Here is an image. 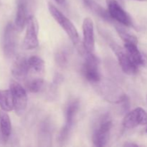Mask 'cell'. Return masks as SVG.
Segmentation results:
<instances>
[{
	"label": "cell",
	"mask_w": 147,
	"mask_h": 147,
	"mask_svg": "<svg viewBox=\"0 0 147 147\" xmlns=\"http://www.w3.org/2000/svg\"><path fill=\"white\" fill-rule=\"evenodd\" d=\"M124 48L129 57L137 67L139 66H147L146 55L141 53L138 49L137 45L133 43H125Z\"/></svg>",
	"instance_id": "cell-16"
},
{
	"label": "cell",
	"mask_w": 147,
	"mask_h": 147,
	"mask_svg": "<svg viewBox=\"0 0 147 147\" xmlns=\"http://www.w3.org/2000/svg\"><path fill=\"white\" fill-rule=\"evenodd\" d=\"M0 108L1 110L9 112L14 109L12 95L9 90H0Z\"/></svg>",
	"instance_id": "cell-18"
},
{
	"label": "cell",
	"mask_w": 147,
	"mask_h": 147,
	"mask_svg": "<svg viewBox=\"0 0 147 147\" xmlns=\"http://www.w3.org/2000/svg\"><path fill=\"white\" fill-rule=\"evenodd\" d=\"M29 66L30 70L34 72L37 75H42L45 70V62L41 57L38 56H32L28 58Z\"/></svg>",
	"instance_id": "cell-20"
},
{
	"label": "cell",
	"mask_w": 147,
	"mask_h": 147,
	"mask_svg": "<svg viewBox=\"0 0 147 147\" xmlns=\"http://www.w3.org/2000/svg\"><path fill=\"white\" fill-rule=\"evenodd\" d=\"M124 146H138V144L134 143H130V142H127L124 144Z\"/></svg>",
	"instance_id": "cell-24"
},
{
	"label": "cell",
	"mask_w": 147,
	"mask_h": 147,
	"mask_svg": "<svg viewBox=\"0 0 147 147\" xmlns=\"http://www.w3.org/2000/svg\"><path fill=\"white\" fill-rule=\"evenodd\" d=\"M147 123V113L142 108H136L125 116L123 126L125 129H132Z\"/></svg>",
	"instance_id": "cell-12"
},
{
	"label": "cell",
	"mask_w": 147,
	"mask_h": 147,
	"mask_svg": "<svg viewBox=\"0 0 147 147\" xmlns=\"http://www.w3.org/2000/svg\"><path fill=\"white\" fill-rule=\"evenodd\" d=\"M0 133L4 141H7L11 133V122L7 111H0Z\"/></svg>",
	"instance_id": "cell-17"
},
{
	"label": "cell",
	"mask_w": 147,
	"mask_h": 147,
	"mask_svg": "<svg viewBox=\"0 0 147 147\" xmlns=\"http://www.w3.org/2000/svg\"><path fill=\"white\" fill-rule=\"evenodd\" d=\"M146 100H147V95H146Z\"/></svg>",
	"instance_id": "cell-27"
},
{
	"label": "cell",
	"mask_w": 147,
	"mask_h": 147,
	"mask_svg": "<svg viewBox=\"0 0 147 147\" xmlns=\"http://www.w3.org/2000/svg\"><path fill=\"white\" fill-rule=\"evenodd\" d=\"M44 80L41 78H35L26 82V88L31 93H38L44 88Z\"/></svg>",
	"instance_id": "cell-21"
},
{
	"label": "cell",
	"mask_w": 147,
	"mask_h": 147,
	"mask_svg": "<svg viewBox=\"0 0 147 147\" xmlns=\"http://www.w3.org/2000/svg\"><path fill=\"white\" fill-rule=\"evenodd\" d=\"M98 67L99 61L94 53H86L85 61L82 67V73L85 78L93 85L101 80Z\"/></svg>",
	"instance_id": "cell-6"
},
{
	"label": "cell",
	"mask_w": 147,
	"mask_h": 147,
	"mask_svg": "<svg viewBox=\"0 0 147 147\" xmlns=\"http://www.w3.org/2000/svg\"><path fill=\"white\" fill-rule=\"evenodd\" d=\"M70 59V51L65 47H61L57 49L55 54V60L59 67H65L67 65Z\"/></svg>",
	"instance_id": "cell-19"
},
{
	"label": "cell",
	"mask_w": 147,
	"mask_h": 147,
	"mask_svg": "<svg viewBox=\"0 0 147 147\" xmlns=\"http://www.w3.org/2000/svg\"><path fill=\"white\" fill-rule=\"evenodd\" d=\"M10 90L13 99L14 109L17 116H22L25 112L27 106V95L26 90L17 82L10 83Z\"/></svg>",
	"instance_id": "cell-8"
},
{
	"label": "cell",
	"mask_w": 147,
	"mask_h": 147,
	"mask_svg": "<svg viewBox=\"0 0 147 147\" xmlns=\"http://www.w3.org/2000/svg\"><path fill=\"white\" fill-rule=\"evenodd\" d=\"M146 132H147V129H146Z\"/></svg>",
	"instance_id": "cell-28"
},
{
	"label": "cell",
	"mask_w": 147,
	"mask_h": 147,
	"mask_svg": "<svg viewBox=\"0 0 147 147\" xmlns=\"http://www.w3.org/2000/svg\"><path fill=\"white\" fill-rule=\"evenodd\" d=\"M104 37L107 40L109 46L116 55L119 66L121 68L122 71L126 74L129 75V76L136 74L139 67H137L132 62L128 53H126L125 48H122L117 43L115 42L113 40L110 39V37H108V34H104Z\"/></svg>",
	"instance_id": "cell-3"
},
{
	"label": "cell",
	"mask_w": 147,
	"mask_h": 147,
	"mask_svg": "<svg viewBox=\"0 0 147 147\" xmlns=\"http://www.w3.org/2000/svg\"><path fill=\"white\" fill-rule=\"evenodd\" d=\"M108 11L113 20L127 27H133V21L129 14L124 11L116 0H106Z\"/></svg>",
	"instance_id": "cell-10"
},
{
	"label": "cell",
	"mask_w": 147,
	"mask_h": 147,
	"mask_svg": "<svg viewBox=\"0 0 147 147\" xmlns=\"http://www.w3.org/2000/svg\"><path fill=\"white\" fill-rule=\"evenodd\" d=\"M95 88L100 96L111 103L124 102L126 96L119 86L109 80H101L94 84Z\"/></svg>",
	"instance_id": "cell-1"
},
{
	"label": "cell",
	"mask_w": 147,
	"mask_h": 147,
	"mask_svg": "<svg viewBox=\"0 0 147 147\" xmlns=\"http://www.w3.org/2000/svg\"><path fill=\"white\" fill-rule=\"evenodd\" d=\"M37 30L38 25L37 20L33 15L30 16L27 20L25 36L23 41V48L24 50H33L38 46Z\"/></svg>",
	"instance_id": "cell-11"
},
{
	"label": "cell",
	"mask_w": 147,
	"mask_h": 147,
	"mask_svg": "<svg viewBox=\"0 0 147 147\" xmlns=\"http://www.w3.org/2000/svg\"><path fill=\"white\" fill-rule=\"evenodd\" d=\"M79 108L80 103L78 99H72L67 103L65 109V123L59 132L57 139L60 145H64L68 140Z\"/></svg>",
	"instance_id": "cell-2"
},
{
	"label": "cell",
	"mask_w": 147,
	"mask_h": 147,
	"mask_svg": "<svg viewBox=\"0 0 147 147\" xmlns=\"http://www.w3.org/2000/svg\"><path fill=\"white\" fill-rule=\"evenodd\" d=\"M34 5V0H18L16 11L14 26L17 32H20L27 25L29 17L32 16Z\"/></svg>",
	"instance_id": "cell-7"
},
{
	"label": "cell",
	"mask_w": 147,
	"mask_h": 147,
	"mask_svg": "<svg viewBox=\"0 0 147 147\" xmlns=\"http://www.w3.org/2000/svg\"><path fill=\"white\" fill-rule=\"evenodd\" d=\"M17 32L14 24L9 22L4 30L2 38V49L4 56L11 58L14 55L17 49Z\"/></svg>",
	"instance_id": "cell-9"
},
{
	"label": "cell",
	"mask_w": 147,
	"mask_h": 147,
	"mask_svg": "<svg viewBox=\"0 0 147 147\" xmlns=\"http://www.w3.org/2000/svg\"><path fill=\"white\" fill-rule=\"evenodd\" d=\"M112 126L113 123L109 115L106 114L100 118L92 137L93 146L98 147L106 146L109 140Z\"/></svg>",
	"instance_id": "cell-5"
},
{
	"label": "cell",
	"mask_w": 147,
	"mask_h": 147,
	"mask_svg": "<svg viewBox=\"0 0 147 147\" xmlns=\"http://www.w3.org/2000/svg\"><path fill=\"white\" fill-rule=\"evenodd\" d=\"M116 30L119 37L122 39L124 43H133L137 45L138 40L136 36L129 33L127 30L123 29L121 26H116Z\"/></svg>",
	"instance_id": "cell-22"
},
{
	"label": "cell",
	"mask_w": 147,
	"mask_h": 147,
	"mask_svg": "<svg viewBox=\"0 0 147 147\" xmlns=\"http://www.w3.org/2000/svg\"><path fill=\"white\" fill-rule=\"evenodd\" d=\"M136 1H146L147 0H136Z\"/></svg>",
	"instance_id": "cell-26"
},
{
	"label": "cell",
	"mask_w": 147,
	"mask_h": 147,
	"mask_svg": "<svg viewBox=\"0 0 147 147\" xmlns=\"http://www.w3.org/2000/svg\"><path fill=\"white\" fill-rule=\"evenodd\" d=\"M83 48L86 53H94V24L90 17H86L83 22Z\"/></svg>",
	"instance_id": "cell-13"
},
{
	"label": "cell",
	"mask_w": 147,
	"mask_h": 147,
	"mask_svg": "<svg viewBox=\"0 0 147 147\" xmlns=\"http://www.w3.org/2000/svg\"><path fill=\"white\" fill-rule=\"evenodd\" d=\"M62 81H63V76L60 74H56L54 77V80H53L54 84L58 85L61 83Z\"/></svg>",
	"instance_id": "cell-23"
},
{
	"label": "cell",
	"mask_w": 147,
	"mask_h": 147,
	"mask_svg": "<svg viewBox=\"0 0 147 147\" xmlns=\"http://www.w3.org/2000/svg\"><path fill=\"white\" fill-rule=\"evenodd\" d=\"M55 1L60 5H63V4H65V0H55Z\"/></svg>",
	"instance_id": "cell-25"
},
{
	"label": "cell",
	"mask_w": 147,
	"mask_h": 147,
	"mask_svg": "<svg viewBox=\"0 0 147 147\" xmlns=\"http://www.w3.org/2000/svg\"><path fill=\"white\" fill-rule=\"evenodd\" d=\"M30 71L28 59L22 56L17 57L11 67V74L13 77L17 80H24L27 78Z\"/></svg>",
	"instance_id": "cell-14"
},
{
	"label": "cell",
	"mask_w": 147,
	"mask_h": 147,
	"mask_svg": "<svg viewBox=\"0 0 147 147\" xmlns=\"http://www.w3.org/2000/svg\"><path fill=\"white\" fill-rule=\"evenodd\" d=\"M48 9L52 17L60 24V27L65 30L66 34L70 37L72 42L76 45H78L80 43V37L77 29L73 22L51 3H48Z\"/></svg>",
	"instance_id": "cell-4"
},
{
	"label": "cell",
	"mask_w": 147,
	"mask_h": 147,
	"mask_svg": "<svg viewBox=\"0 0 147 147\" xmlns=\"http://www.w3.org/2000/svg\"><path fill=\"white\" fill-rule=\"evenodd\" d=\"M53 126L49 119L43 121L40 125L38 130V142L41 146H50L53 138Z\"/></svg>",
	"instance_id": "cell-15"
}]
</instances>
